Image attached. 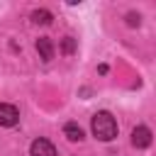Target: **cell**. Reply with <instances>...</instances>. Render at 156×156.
Here are the masks:
<instances>
[{
  "label": "cell",
  "instance_id": "8",
  "mask_svg": "<svg viewBox=\"0 0 156 156\" xmlns=\"http://www.w3.org/2000/svg\"><path fill=\"white\" fill-rule=\"evenodd\" d=\"M61 49H63V54H73V51H76V39H73V37H66Z\"/></svg>",
  "mask_w": 156,
  "mask_h": 156
},
{
  "label": "cell",
  "instance_id": "4",
  "mask_svg": "<svg viewBox=\"0 0 156 156\" xmlns=\"http://www.w3.org/2000/svg\"><path fill=\"white\" fill-rule=\"evenodd\" d=\"M132 144H134L136 149H146V146L151 144V129H149V127H136V129L132 132Z\"/></svg>",
  "mask_w": 156,
  "mask_h": 156
},
{
  "label": "cell",
  "instance_id": "1",
  "mask_svg": "<svg viewBox=\"0 0 156 156\" xmlns=\"http://www.w3.org/2000/svg\"><path fill=\"white\" fill-rule=\"evenodd\" d=\"M93 134L100 139V141H112L115 136H117V122H115V117L110 115V112H95L93 115Z\"/></svg>",
  "mask_w": 156,
  "mask_h": 156
},
{
  "label": "cell",
  "instance_id": "5",
  "mask_svg": "<svg viewBox=\"0 0 156 156\" xmlns=\"http://www.w3.org/2000/svg\"><path fill=\"white\" fill-rule=\"evenodd\" d=\"M37 51H39V58L51 61L54 58V44H51V39L49 37H39L37 39Z\"/></svg>",
  "mask_w": 156,
  "mask_h": 156
},
{
  "label": "cell",
  "instance_id": "9",
  "mask_svg": "<svg viewBox=\"0 0 156 156\" xmlns=\"http://www.w3.org/2000/svg\"><path fill=\"white\" fill-rule=\"evenodd\" d=\"M139 22H141V17H139L136 12H129V15H127V24H129V27H139Z\"/></svg>",
  "mask_w": 156,
  "mask_h": 156
},
{
  "label": "cell",
  "instance_id": "6",
  "mask_svg": "<svg viewBox=\"0 0 156 156\" xmlns=\"http://www.w3.org/2000/svg\"><path fill=\"white\" fill-rule=\"evenodd\" d=\"M63 134H66L68 141H80V139H83V129H80L76 122H68V124L63 127Z\"/></svg>",
  "mask_w": 156,
  "mask_h": 156
},
{
  "label": "cell",
  "instance_id": "2",
  "mask_svg": "<svg viewBox=\"0 0 156 156\" xmlns=\"http://www.w3.org/2000/svg\"><path fill=\"white\" fill-rule=\"evenodd\" d=\"M20 122V110L10 102H0V124L2 127H15Z\"/></svg>",
  "mask_w": 156,
  "mask_h": 156
},
{
  "label": "cell",
  "instance_id": "3",
  "mask_svg": "<svg viewBox=\"0 0 156 156\" xmlns=\"http://www.w3.org/2000/svg\"><path fill=\"white\" fill-rule=\"evenodd\" d=\"M29 156H56V149L49 139H34L29 146Z\"/></svg>",
  "mask_w": 156,
  "mask_h": 156
},
{
  "label": "cell",
  "instance_id": "7",
  "mask_svg": "<svg viewBox=\"0 0 156 156\" xmlns=\"http://www.w3.org/2000/svg\"><path fill=\"white\" fill-rule=\"evenodd\" d=\"M51 20H54V17H51L49 10H34V12H32V22H34V24H51Z\"/></svg>",
  "mask_w": 156,
  "mask_h": 156
}]
</instances>
